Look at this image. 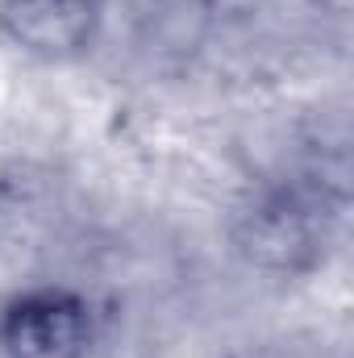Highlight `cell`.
Returning <instances> with one entry per match:
<instances>
[{"label":"cell","instance_id":"1","mask_svg":"<svg viewBox=\"0 0 354 358\" xmlns=\"http://www.w3.org/2000/svg\"><path fill=\"white\" fill-rule=\"evenodd\" d=\"M96 317L71 287H29L0 308L4 358H88Z\"/></svg>","mask_w":354,"mask_h":358},{"label":"cell","instance_id":"2","mask_svg":"<svg viewBox=\"0 0 354 358\" xmlns=\"http://www.w3.org/2000/svg\"><path fill=\"white\" fill-rule=\"evenodd\" d=\"M104 0H0V34L29 59L67 63L92 50Z\"/></svg>","mask_w":354,"mask_h":358}]
</instances>
